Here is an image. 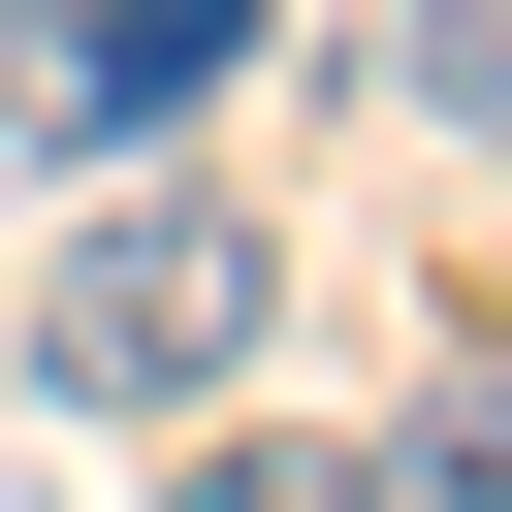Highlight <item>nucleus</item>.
Returning a JSON list of instances; mask_svg holds the SVG:
<instances>
[{"mask_svg":"<svg viewBox=\"0 0 512 512\" xmlns=\"http://www.w3.org/2000/svg\"><path fill=\"white\" fill-rule=\"evenodd\" d=\"M256 320H288V256H256L224 192H96L64 288H32V416H224Z\"/></svg>","mask_w":512,"mask_h":512,"instance_id":"1","label":"nucleus"},{"mask_svg":"<svg viewBox=\"0 0 512 512\" xmlns=\"http://www.w3.org/2000/svg\"><path fill=\"white\" fill-rule=\"evenodd\" d=\"M64 32H96V160H128L160 96H224V64H256V0H64Z\"/></svg>","mask_w":512,"mask_h":512,"instance_id":"2","label":"nucleus"},{"mask_svg":"<svg viewBox=\"0 0 512 512\" xmlns=\"http://www.w3.org/2000/svg\"><path fill=\"white\" fill-rule=\"evenodd\" d=\"M320 480H352V512H512V384H416V416L320 448Z\"/></svg>","mask_w":512,"mask_h":512,"instance_id":"3","label":"nucleus"},{"mask_svg":"<svg viewBox=\"0 0 512 512\" xmlns=\"http://www.w3.org/2000/svg\"><path fill=\"white\" fill-rule=\"evenodd\" d=\"M384 128H448V160H512V0H384Z\"/></svg>","mask_w":512,"mask_h":512,"instance_id":"4","label":"nucleus"},{"mask_svg":"<svg viewBox=\"0 0 512 512\" xmlns=\"http://www.w3.org/2000/svg\"><path fill=\"white\" fill-rule=\"evenodd\" d=\"M0 160H96V32L64 0H0Z\"/></svg>","mask_w":512,"mask_h":512,"instance_id":"5","label":"nucleus"},{"mask_svg":"<svg viewBox=\"0 0 512 512\" xmlns=\"http://www.w3.org/2000/svg\"><path fill=\"white\" fill-rule=\"evenodd\" d=\"M160 512H352L320 448H224V416H160Z\"/></svg>","mask_w":512,"mask_h":512,"instance_id":"6","label":"nucleus"},{"mask_svg":"<svg viewBox=\"0 0 512 512\" xmlns=\"http://www.w3.org/2000/svg\"><path fill=\"white\" fill-rule=\"evenodd\" d=\"M0 512H32V480H0Z\"/></svg>","mask_w":512,"mask_h":512,"instance_id":"7","label":"nucleus"}]
</instances>
